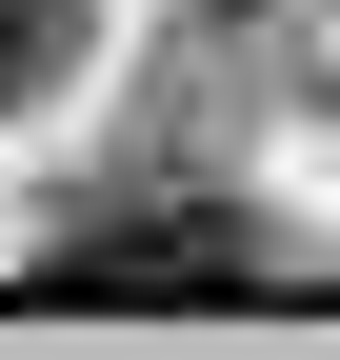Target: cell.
Returning a JSON list of instances; mask_svg holds the SVG:
<instances>
[{
  "instance_id": "cell-1",
  "label": "cell",
  "mask_w": 340,
  "mask_h": 360,
  "mask_svg": "<svg viewBox=\"0 0 340 360\" xmlns=\"http://www.w3.org/2000/svg\"><path fill=\"white\" fill-rule=\"evenodd\" d=\"M40 281H60V300H240V281H261V240H240L221 200H160V220H100V240H60Z\"/></svg>"
},
{
  "instance_id": "cell-3",
  "label": "cell",
  "mask_w": 340,
  "mask_h": 360,
  "mask_svg": "<svg viewBox=\"0 0 340 360\" xmlns=\"http://www.w3.org/2000/svg\"><path fill=\"white\" fill-rule=\"evenodd\" d=\"M200 20H240V0H200Z\"/></svg>"
},
{
  "instance_id": "cell-2",
  "label": "cell",
  "mask_w": 340,
  "mask_h": 360,
  "mask_svg": "<svg viewBox=\"0 0 340 360\" xmlns=\"http://www.w3.org/2000/svg\"><path fill=\"white\" fill-rule=\"evenodd\" d=\"M40 60H60V0H0V101H40Z\"/></svg>"
}]
</instances>
